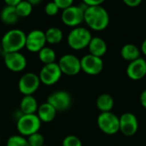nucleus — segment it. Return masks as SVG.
I'll list each match as a JSON object with an SVG mask.
<instances>
[{"instance_id": "nucleus-27", "label": "nucleus", "mask_w": 146, "mask_h": 146, "mask_svg": "<svg viewBox=\"0 0 146 146\" xmlns=\"http://www.w3.org/2000/svg\"><path fill=\"white\" fill-rule=\"evenodd\" d=\"M62 146H82L81 140L75 135H68L64 138Z\"/></svg>"}, {"instance_id": "nucleus-34", "label": "nucleus", "mask_w": 146, "mask_h": 146, "mask_svg": "<svg viewBox=\"0 0 146 146\" xmlns=\"http://www.w3.org/2000/svg\"><path fill=\"white\" fill-rule=\"evenodd\" d=\"M140 51L146 56V38L142 42L141 47H140Z\"/></svg>"}, {"instance_id": "nucleus-38", "label": "nucleus", "mask_w": 146, "mask_h": 146, "mask_svg": "<svg viewBox=\"0 0 146 146\" xmlns=\"http://www.w3.org/2000/svg\"><path fill=\"white\" fill-rule=\"evenodd\" d=\"M44 146H45V145H44Z\"/></svg>"}, {"instance_id": "nucleus-12", "label": "nucleus", "mask_w": 146, "mask_h": 146, "mask_svg": "<svg viewBox=\"0 0 146 146\" xmlns=\"http://www.w3.org/2000/svg\"><path fill=\"white\" fill-rule=\"evenodd\" d=\"M120 131L127 136H133L139 129V121L136 115L133 113L127 112L122 114L120 117Z\"/></svg>"}, {"instance_id": "nucleus-1", "label": "nucleus", "mask_w": 146, "mask_h": 146, "mask_svg": "<svg viewBox=\"0 0 146 146\" xmlns=\"http://www.w3.org/2000/svg\"><path fill=\"white\" fill-rule=\"evenodd\" d=\"M84 21L91 29L103 31L109 26L110 15L106 9L102 5L87 7L84 12Z\"/></svg>"}, {"instance_id": "nucleus-19", "label": "nucleus", "mask_w": 146, "mask_h": 146, "mask_svg": "<svg viewBox=\"0 0 146 146\" xmlns=\"http://www.w3.org/2000/svg\"><path fill=\"white\" fill-rule=\"evenodd\" d=\"M114 104H115V101L113 97L108 93H104L99 95L96 101L97 108L98 109V110L101 111V113L111 112Z\"/></svg>"}, {"instance_id": "nucleus-23", "label": "nucleus", "mask_w": 146, "mask_h": 146, "mask_svg": "<svg viewBox=\"0 0 146 146\" xmlns=\"http://www.w3.org/2000/svg\"><path fill=\"white\" fill-rule=\"evenodd\" d=\"M56 52L53 49L50 47L44 46L39 52H38V58L39 60L44 64L53 63L56 61Z\"/></svg>"}, {"instance_id": "nucleus-14", "label": "nucleus", "mask_w": 146, "mask_h": 146, "mask_svg": "<svg viewBox=\"0 0 146 146\" xmlns=\"http://www.w3.org/2000/svg\"><path fill=\"white\" fill-rule=\"evenodd\" d=\"M46 43L44 32L35 29L27 34L26 48L31 52H39Z\"/></svg>"}, {"instance_id": "nucleus-10", "label": "nucleus", "mask_w": 146, "mask_h": 146, "mask_svg": "<svg viewBox=\"0 0 146 146\" xmlns=\"http://www.w3.org/2000/svg\"><path fill=\"white\" fill-rule=\"evenodd\" d=\"M47 103L50 104L57 111H66L69 109L72 103L71 96L65 91H58L51 93L48 98Z\"/></svg>"}, {"instance_id": "nucleus-25", "label": "nucleus", "mask_w": 146, "mask_h": 146, "mask_svg": "<svg viewBox=\"0 0 146 146\" xmlns=\"http://www.w3.org/2000/svg\"><path fill=\"white\" fill-rule=\"evenodd\" d=\"M6 146H29V144L25 137L21 135H13L9 138Z\"/></svg>"}, {"instance_id": "nucleus-22", "label": "nucleus", "mask_w": 146, "mask_h": 146, "mask_svg": "<svg viewBox=\"0 0 146 146\" xmlns=\"http://www.w3.org/2000/svg\"><path fill=\"white\" fill-rule=\"evenodd\" d=\"M44 35H45L46 42H48L50 44H59L63 38L62 31L60 28L56 27H52L48 28L44 32Z\"/></svg>"}, {"instance_id": "nucleus-16", "label": "nucleus", "mask_w": 146, "mask_h": 146, "mask_svg": "<svg viewBox=\"0 0 146 146\" xmlns=\"http://www.w3.org/2000/svg\"><path fill=\"white\" fill-rule=\"evenodd\" d=\"M88 49L91 55L102 58V56H104L106 54L108 46L104 39H103L102 38L92 37L89 43Z\"/></svg>"}, {"instance_id": "nucleus-24", "label": "nucleus", "mask_w": 146, "mask_h": 146, "mask_svg": "<svg viewBox=\"0 0 146 146\" xmlns=\"http://www.w3.org/2000/svg\"><path fill=\"white\" fill-rule=\"evenodd\" d=\"M33 7V6L29 3V1H20L15 7V10L19 17H27L31 15Z\"/></svg>"}, {"instance_id": "nucleus-6", "label": "nucleus", "mask_w": 146, "mask_h": 146, "mask_svg": "<svg viewBox=\"0 0 146 146\" xmlns=\"http://www.w3.org/2000/svg\"><path fill=\"white\" fill-rule=\"evenodd\" d=\"M40 80L38 75L29 72L23 74L18 82V89L24 96H33L39 87Z\"/></svg>"}, {"instance_id": "nucleus-31", "label": "nucleus", "mask_w": 146, "mask_h": 146, "mask_svg": "<svg viewBox=\"0 0 146 146\" xmlns=\"http://www.w3.org/2000/svg\"><path fill=\"white\" fill-rule=\"evenodd\" d=\"M123 3L130 8H136L140 5L142 2L141 0H124Z\"/></svg>"}, {"instance_id": "nucleus-3", "label": "nucleus", "mask_w": 146, "mask_h": 146, "mask_svg": "<svg viewBox=\"0 0 146 146\" xmlns=\"http://www.w3.org/2000/svg\"><path fill=\"white\" fill-rule=\"evenodd\" d=\"M92 38V33L87 28L77 27L69 32L68 35V44L74 50H80L88 47Z\"/></svg>"}, {"instance_id": "nucleus-9", "label": "nucleus", "mask_w": 146, "mask_h": 146, "mask_svg": "<svg viewBox=\"0 0 146 146\" xmlns=\"http://www.w3.org/2000/svg\"><path fill=\"white\" fill-rule=\"evenodd\" d=\"M81 70L89 75H98L104 68V62L102 58L92 56L91 54L84 56L80 59Z\"/></svg>"}, {"instance_id": "nucleus-17", "label": "nucleus", "mask_w": 146, "mask_h": 146, "mask_svg": "<svg viewBox=\"0 0 146 146\" xmlns=\"http://www.w3.org/2000/svg\"><path fill=\"white\" fill-rule=\"evenodd\" d=\"M56 115V110L47 102L38 106L37 110V115L41 122H50L52 121Z\"/></svg>"}, {"instance_id": "nucleus-7", "label": "nucleus", "mask_w": 146, "mask_h": 146, "mask_svg": "<svg viewBox=\"0 0 146 146\" xmlns=\"http://www.w3.org/2000/svg\"><path fill=\"white\" fill-rule=\"evenodd\" d=\"M62 71L57 63L53 62L44 65L38 74L40 82L45 86L55 85L62 77Z\"/></svg>"}, {"instance_id": "nucleus-37", "label": "nucleus", "mask_w": 146, "mask_h": 146, "mask_svg": "<svg viewBox=\"0 0 146 146\" xmlns=\"http://www.w3.org/2000/svg\"><path fill=\"white\" fill-rule=\"evenodd\" d=\"M0 144H1V137H0Z\"/></svg>"}, {"instance_id": "nucleus-20", "label": "nucleus", "mask_w": 146, "mask_h": 146, "mask_svg": "<svg viewBox=\"0 0 146 146\" xmlns=\"http://www.w3.org/2000/svg\"><path fill=\"white\" fill-rule=\"evenodd\" d=\"M121 57L129 62L140 57V50L133 44H124L121 50Z\"/></svg>"}, {"instance_id": "nucleus-33", "label": "nucleus", "mask_w": 146, "mask_h": 146, "mask_svg": "<svg viewBox=\"0 0 146 146\" xmlns=\"http://www.w3.org/2000/svg\"><path fill=\"white\" fill-rule=\"evenodd\" d=\"M21 0H5L4 3L6 6H10V7H16V5L20 3Z\"/></svg>"}, {"instance_id": "nucleus-39", "label": "nucleus", "mask_w": 146, "mask_h": 146, "mask_svg": "<svg viewBox=\"0 0 146 146\" xmlns=\"http://www.w3.org/2000/svg\"><path fill=\"white\" fill-rule=\"evenodd\" d=\"M145 78H146V77H145Z\"/></svg>"}, {"instance_id": "nucleus-32", "label": "nucleus", "mask_w": 146, "mask_h": 146, "mask_svg": "<svg viewBox=\"0 0 146 146\" xmlns=\"http://www.w3.org/2000/svg\"><path fill=\"white\" fill-rule=\"evenodd\" d=\"M139 101H140L142 107L146 109V89L141 92V94L139 96Z\"/></svg>"}, {"instance_id": "nucleus-2", "label": "nucleus", "mask_w": 146, "mask_h": 146, "mask_svg": "<svg viewBox=\"0 0 146 146\" xmlns=\"http://www.w3.org/2000/svg\"><path fill=\"white\" fill-rule=\"evenodd\" d=\"M27 34L20 29H11L6 32L1 39V47L3 53L20 52L26 47Z\"/></svg>"}, {"instance_id": "nucleus-26", "label": "nucleus", "mask_w": 146, "mask_h": 146, "mask_svg": "<svg viewBox=\"0 0 146 146\" xmlns=\"http://www.w3.org/2000/svg\"><path fill=\"white\" fill-rule=\"evenodd\" d=\"M27 142L29 146H44V139L43 135L39 133H33L27 137Z\"/></svg>"}, {"instance_id": "nucleus-35", "label": "nucleus", "mask_w": 146, "mask_h": 146, "mask_svg": "<svg viewBox=\"0 0 146 146\" xmlns=\"http://www.w3.org/2000/svg\"><path fill=\"white\" fill-rule=\"evenodd\" d=\"M29 3L33 6V5H36V4H38L40 3L39 0H29Z\"/></svg>"}, {"instance_id": "nucleus-4", "label": "nucleus", "mask_w": 146, "mask_h": 146, "mask_svg": "<svg viewBox=\"0 0 146 146\" xmlns=\"http://www.w3.org/2000/svg\"><path fill=\"white\" fill-rule=\"evenodd\" d=\"M41 127V121L36 114L21 115L16 123V128L21 136L28 137L33 133H38Z\"/></svg>"}, {"instance_id": "nucleus-30", "label": "nucleus", "mask_w": 146, "mask_h": 146, "mask_svg": "<svg viewBox=\"0 0 146 146\" xmlns=\"http://www.w3.org/2000/svg\"><path fill=\"white\" fill-rule=\"evenodd\" d=\"M87 7H94V6H100L104 3L103 0H85L83 2Z\"/></svg>"}, {"instance_id": "nucleus-15", "label": "nucleus", "mask_w": 146, "mask_h": 146, "mask_svg": "<svg viewBox=\"0 0 146 146\" xmlns=\"http://www.w3.org/2000/svg\"><path fill=\"white\" fill-rule=\"evenodd\" d=\"M127 74L133 80H139L146 77V61L139 57L127 65Z\"/></svg>"}, {"instance_id": "nucleus-8", "label": "nucleus", "mask_w": 146, "mask_h": 146, "mask_svg": "<svg viewBox=\"0 0 146 146\" xmlns=\"http://www.w3.org/2000/svg\"><path fill=\"white\" fill-rule=\"evenodd\" d=\"M57 64L62 71V74L66 75L74 76L81 71L80 59L72 54L63 55L60 58Z\"/></svg>"}, {"instance_id": "nucleus-13", "label": "nucleus", "mask_w": 146, "mask_h": 146, "mask_svg": "<svg viewBox=\"0 0 146 146\" xmlns=\"http://www.w3.org/2000/svg\"><path fill=\"white\" fill-rule=\"evenodd\" d=\"M3 62L6 68L12 72H21L27 67V58L21 52L3 53Z\"/></svg>"}, {"instance_id": "nucleus-5", "label": "nucleus", "mask_w": 146, "mask_h": 146, "mask_svg": "<svg viewBox=\"0 0 146 146\" xmlns=\"http://www.w3.org/2000/svg\"><path fill=\"white\" fill-rule=\"evenodd\" d=\"M99 129L105 134L114 135L120 131V119L112 112L101 113L97 120Z\"/></svg>"}, {"instance_id": "nucleus-29", "label": "nucleus", "mask_w": 146, "mask_h": 146, "mask_svg": "<svg viewBox=\"0 0 146 146\" xmlns=\"http://www.w3.org/2000/svg\"><path fill=\"white\" fill-rule=\"evenodd\" d=\"M54 2L56 4V6L58 7L59 10L62 9V11L67 9L68 8L71 7L74 3L73 0H55Z\"/></svg>"}, {"instance_id": "nucleus-21", "label": "nucleus", "mask_w": 146, "mask_h": 146, "mask_svg": "<svg viewBox=\"0 0 146 146\" xmlns=\"http://www.w3.org/2000/svg\"><path fill=\"white\" fill-rule=\"evenodd\" d=\"M0 18L2 21L6 25H13L19 20V15L15 10V7L4 6L0 13Z\"/></svg>"}, {"instance_id": "nucleus-36", "label": "nucleus", "mask_w": 146, "mask_h": 146, "mask_svg": "<svg viewBox=\"0 0 146 146\" xmlns=\"http://www.w3.org/2000/svg\"><path fill=\"white\" fill-rule=\"evenodd\" d=\"M2 51H3V50H2V47H1V44H0V54H1Z\"/></svg>"}, {"instance_id": "nucleus-28", "label": "nucleus", "mask_w": 146, "mask_h": 146, "mask_svg": "<svg viewBox=\"0 0 146 146\" xmlns=\"http://www.w3.org/2000/svg\"><path fill=\"white\" fill-rule=\"evenodd\" d=\"M59 11L58 7L56 6V4L55 3V2H50L48 3L45 7H44V12L47 15L49 16H54L56 15Z\"/></svg>"}, {"instance_id": "nucleus-18", "label": "nucleus", "mask_w": 146, "mask_h": 146, "mask_svg": "<svg viewBox=\"0 0 146 146\" xmlns=\"http://www.w3.org/2000/svg\"><path fill=\"white\" fill-rule=\"evenodd\" d=\"M38 105L33 96H24L20 103V109L22 115H33L38 110Z\"/></svg>"}, {"instance_id": "nucleus-11", "label": "nucleus", "mask_w": 146, "mask_h": 146, "mask_svg": "<svg viewBox=\"0 0 146 146\" xmlns=\"http://www.w3.org/2000/svg\"><path fill=\"white\" fill-rule=\"evenodd\" d=\"M84 12L85 10L82 9L79 5H72L62 11V21L66 26L77 27V26H79L84 21Z\"/></svg>"}]
</instances>
